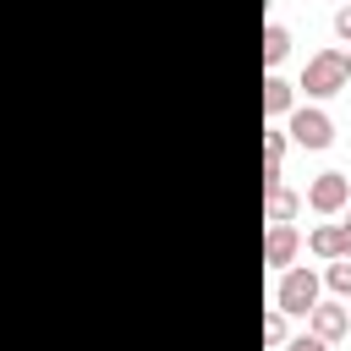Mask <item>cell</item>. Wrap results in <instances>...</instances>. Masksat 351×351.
<instances>
[{
	"label": "cell",
	"instance_id": "10",
	"mask_svg": "<svg viewBox=\"0 0 351 351\" xmlns=\"http://www.w3.org/2000/svg\"><path fill=\"white\" fill-rule=\"evenodd\" d=\"M285 55H291V33H285L280 22H269V27H263V66H280Z\"/></svg>",
	"mask_w": 351,
	"mask_h": 351
},
{
	"label": "cell",
	"instance_id": "2",
	"mask_svg": "<svg viewBox=\"0 0 351 351\" xmlns=\"http://www.w3.org/2000/svg\"><path fill=\"white\" fill-rule=\"evenodd\" d=\"M318 296H324V280H318L313 269H302V263L280 269V285H274V307H280L285 318H307Z\"/></svg>",
	"mask_w": 351,
	"mask_h": 351
},
{
	"label": "cell",
	"instance_id": "16",
	"mask_svg": "<svg viewBox=\"0 0 351 351\" xmlns=\"http://www.w3.org/2000/svg\"><path fill=\"white\" fill-rule=\"evenodd\" d=\"M346 66H351V49H346Z\"/></svg>",
	"mask_w": 351,
	"mask_h": 351
},
{
	"label": "cell",
	"instance_id": "1",
	"mask_svg": "<svg viewBox=\"0 0 351 351\" xmlns=\"http://www.w3.org/2000/svg\"><path fill=\"white\" fill-rule=\"evenodd\" d=\"M351 82V66H346V49H318V55H307V66H302V93L307 99H335L340 88Z\"/></svg>",
	"mask_w": 351,
	"mask_h": 351
},
{
	"label": "cell",
	"instance_id": "3",
	"mask_svg": "<svg viewBox=\"0 0 351 351\" xmlns=\"http://www.w3.org/2000/svg\"><path fill=\"white\" fill-rule=\"evenodd\" d=\"M285 137L296 143V148H329L335 143V121H329V110H318V104H302V110H291L285 115Z\"/></svg>",
	"mask_w": 351,
	"mask_h": 351
},
{
	"label": "cell",
	"instance_id": "6",
	"mask_svg": "<svg viewBox=\"0 0 351 351\" xmlns=\"http://www.w3.org/2000/svg\"><path fill=\"white\" fill-rule=\"evenodd\" d=\"M307 252L313 258H351V219H324V225H313L307 230Z\"/></svg>",
	"mask_w": 351,
	"mask_h": 351
},
{
	"label": "cell",
	"instance_id": "17",
	"mask_svg": "<svg viewBox=\"0 0 351 351\" xmlns=\"http://www.w3.org/2000/svg\"><path fill=\"white\" fill-rule=\"evenodd\" d=\"M340 5H351V0H340Z\"/></svg>",
	"mask_w": 351,
	"mask_h": 351
},
{
	"label": "cell",
	"instance_id": "12",
	"mask_svg": "<svg viewBox=\"0 0 351 351\" xmlns=\"http://www.w3.org/2000/svg\"><path fill=\"white\" fill-rule=\"evenodd\" d=\"M263 346H285V313L280 307L263 313Z\"/></svg>",
	"mask_w": 351,
	"mask_h": 351
},
{
	"label": "cell",
	"instance_id": "5",
	"mask_svg": "<svg viewBox=\"0 0 351 351\" xmlns=\"http://www.w3.org/2000/svg\"><path fill=\"white\" fill-rule=\"evenodd\" d=\"M296 252H302L296 225H291V219H269V230H263V263H269V269H291Z\"/></svg>",
	"mask_w": 351,
	"mask_h": 351
},
{
	"label": "cell",
	"instance_id": "18",
	"mask_svg": "<svg viewBox=\"0 0 351 351\" xmlns=\"http://www.w3.org/2000/svg\"><path fill=\"white\" fill-rule=\"evenodd\" d=\"M346 208H351V203H346Z\"/></svg>",
	"mask_w": 351,
	"mask_h": 351
},
{
	"label": "cell",
	"instance_id": "11",
	"mask_svg": "<svg viewBox=\"0 0 351 351\" xmlns=\"http://www.w3.org/2000/svg\"><path fill=\"white\" fill-rule=\"evenodd\" d=\"M324 285H329L340 302H351V258H329V269H324Z\"/></svg>",
	"mask_w": 351,
	"mask_h": 351
},
{
	"label": "cell",
	"instance_id": "14",
	"mask_svg": "<svg viewBox=\"0 0 351 351\" xmlns=\"http://www.w3.org/2000/svg\"><path fill=\"white\" fill-rule=\"evenodd\" d=\"M285 351H329V340H318V335L307 329V335H296V340H285Z\"/></svg>",
	"mask_w": 351,
	"mask_h": 351
},
{
	"label": "cell",
	"instance_id": "15",
	"mask_svg": "<svg viewBox=\"0 0 351 351\" xmlns=\"http://www.w3.org/2000/svg\"><path fill=\"white\" fill-rule=\"evenodd\" d=\"M335 38L351 44V5H335Z\"/></svg>",
	"mask_w": 351,
	"mask_h": 351
},
{
	"label": "cell",
	"instance_id": "9",
	"mask_svg": "<svg viewBox=\"0 0 351 351\" xmlns=\"http://www.w3.org/2000/svg\"><path fill=\"white\" fill-rule=\"evenodd\" d=\"M296 208H302V197L280 181V186H263V214L269 219H296Z\"/></svg>",
	"mask_w": 351,
	"mask_h": 351
},
{
	"label": "cell",
	"instance_id": "7",
	"mask_svg": "<svg viewBox=\"0 0 351 351\" xmlns=\"http://www.w3.org/2000/svg\"><path fill=\"white\" fill-rule=\"evenodd\" d=\"M307 329H313L318 340H329V346H335V340L351 329V313H346L340 302H324V296H318V302H313V313H307Z\"/></svg>",
	"mask_w": 351,
	"mask_h": 351
},
{
	"label": "cell",
	"instance_id": "8",
	"mask_svg": "<svg viewBox=\"0 0 351 351\" xmlns=\"http://www.w3.org/2000/svg\"><path fill=\"white\" fill-rule=\"evenodd\" d=\"M291 110H296V88L269 71V77H263V121H285Z\"/></svg>",
	"mask_w": 351,
	"mask_h": 351
},
{
	"label": "cell",
	"instance_id": "4",
	"mask_svg": "<svg viewBox=\"0 0 351 351\" xmlns=\"http://www.w3.org/2000/svg\"><path fill=\"white\" fill-rule=\"evenodd\" d=\"M346 203H351V176H346V170H318L313 186H307V208L329 219V214H340Z\"/></svg>",
	"mask_w": 351,
	"mask_h": 351
},
{
	"label": "cell",
	"instance_id": "13",
	"mask_svg": "<svg viewBox=\"0 0 351 351\" xmlns=\"http://www.w3.org/2000/svg\"><path fill=\"white\" fill-rule=\"evenodd\" d=\"M285 148H291V137H285L280 126H269V132H263V159H274V165H280V159H285Z\"/></svg>",
	"mask_w": 351,
	"mask_h": 351
}]
</instances>
